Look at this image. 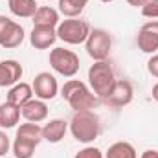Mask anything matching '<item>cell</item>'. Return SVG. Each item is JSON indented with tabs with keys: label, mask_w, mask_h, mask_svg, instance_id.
<instances>
[{
	"label": "cell",
	"mask_w": 158,
	"mask_h": 158,
	"mask_svg": "<svg viewBox=\"0 0 158 158\" xmlns=\"http://www.w3.org/2000/svg\"><path fill=\"white\" fill-rule=\"evenodd\" d=\"M37 145H39V143H37V142H33V140L15 136V142L11 143L13 156H15V158H33Z\"/></svg>",
	"instance_id": "cell-19"
},
{
	"label": "cell",
	"mask_w": 158,
	"mask_h": 158,
	"mask_svg": "<svg viewBox=\"0 0 158 158\" xmlns=\"http://www.w3.org/2000/svg\"><path fill=\"white\" fill-rule=\"evenodd\" d=\"M31 20H33V26H52V28H57L61 22L59 11L50 6H39V9L31 17Z\"/></svg>",
	"instance_id": "cell-16"
},
{
	"label": "cell",
	"mask_w": 158,
	"mask_h": 158,
	"mask_svg": "<svg viewBox=\"0 0 158 158\" xmlns=\"http://www.w3.org/2000/svg\"><path fill=\"white\" fill-rule=\"evenodd\" d=\"M132 98H134V88H132V85H131L129 81H125V79H118L116 85H114V88H112V92H110L103 101H105L107 105L114 107V109H121V107H127V105L132 101Z\"/></svg>",
	"instance_id": "cell-9"
},
{
	"label": "cell",
	"mask_w": 158,
	"mask_h": 158,
	"mask_svg": "<svg viewBox=\"0 0 158 158\" xmlns=\"http://www.w3.org/2000/svg\"><path fill=\"white\" fill-rule=\"evenodd\" d=\"M11 149V142H9V136L0 129V158H4Z\"/></svg>",
	"instance_id": "cell-25"
},
{
	"label": "cell",
	"mask_w": 158,
	"mask_h": 158,
	"mask_svg": "<svg viewBox=\"0 0 158 158\" xmlns=\"http://www.w3.org/2000/svg\"><path fill=\"white\" fill-rule=\"evenodd\" d=\"M140 9H142V15L145 19H151V20L158 19V2H155V0H147Z\"/></svg>",
	"instance_id": "cell-24"
},
{
	"label": "cell",
	"mask_w": 158,
	"mask_h": 158,
	"mask_svg": "<svg viewBox=\"0 0 158 158\" xmlns=\"http://www.w3.org/2000/svg\"><path fill=\"white\" fill-rule=\"evenodd\" d=\"M151 94H153V99H155V101H158V83L153 86V92H151Z\"/></svg>",
	"instance_id": "cell-30"
},
{
	"label": "cell",
	"mask_w": 158,
	"mask_h": 158,
	"mask_svg": "<svg viewBox=\"0 0 158 158\" xmlns=\"http://www.w3.org/2000/svg\"><path fill=\"white\" fill-rule=\"evenodd\" d=\"M33 86L31 85H28V83H24V81H20V83H17V85H13L11 88H9V92H7V103H11V105H15V107H22V105H26L30 99H33Z\"/></svg>",
	"instance_id": "cell-14"
},
{
	"label": "cell",
	"mask_w": 158,
	"mask_h": 158,
	"mask_svg": "<svg viewBox=\"0 0 158 158\" xmlns=\"http://www.w3.org/2000/svg\"><path fill=\"white\" fill-rule=\"evenodd\" d=\"M4 158H7V156H4Z\"/></svg>",
	"instance_id": "cell-33"
},
{
	"label": "cell",
	"mask_w": 158,
	"mask_h": 158,
	"mask_svg": "<svg viewBox=\"0 0 158 158\" xmlns=\"http://www.w3.org/2000/svg\"><path fill=\"white\" fill-rule=\"evenodd\" d=\"M11 24V19L6 17V15H0V37L4 35V31L7 30V26Z\"/></svg>",
	"instance_id": "cell-27"
},
{
	"label": "cell",
	"mask_w": 158,
	"mask_h": 158,
	"mask_svg": "<svg viewBox=\"0 0 158 158\" xmlns=\"http://www.w3.org/2000/svg\"><path fill=\"white\" fill-rule=\"evenodd\" d=\"M136 44L143 53H155L158 50V20H149L145 22L136 37Z\"/></svg>",
	"instance_id": "cell-8"
},
{
	"label": "cell",
	"mask_w": 158,
	"mask_h": 158,
	"mask_svg": "<svg viewBox=\"0 0 158 158\" xmlns=\"http://www.w3.org/2000/svg\"><path fill=\"white\" fill-rule=\"evenodd\" d=\"M57 40V30L52 26H33L30 33V44L35 50H48Z\"/></svg>",
	"instance_id": "cell-11"
},
{
	"label": "cell",
	"mask_w": 158,
	"mask_h": 158,
	"mask_svg": "<svg viewBox=\"0 0 158 158\" xmlns=\"http://www.w3.org/2000/svg\"><path fill=\"white\" fill-rule=\"evenodd\" d=\"M22 74H24V70L19 61H15V59L2 61L0 63V88L13 86V85L20 83Z\"/></svg>",
	"instance_id": "cell-10"
},
{
	"label": "cell",
	"mask_w": 158,
	"mask_h": 158,
	"mask_svg": "<svg viewBox=\"0 0 158 158\" xmlns=\"http://www.w3.org/2000/svg\"><path fill=\"white\" fill-rule=\"evenodd\" d=\"M116 81L114 68L109 64V61H94V64L88 68V85L98 99H105L112 92Z\"/></svg>",
	"instance_id": "cell-3"
},
{
	"label": "cell",
	"mask_w": 158,
	"mask_h": 158,
	"mask_svg": "<svg viewBox=\"0 0 158 158\" xmlns=\"http://www.w3.org/2000/svg\"><path fill=\"white\" fill-rule=\"evenodd\" d=\"M7 6L9 11L19 19H31L39 9V4L35 0H7Z\"/></svg>",
	"instance_id": "cell-17"
},
{
	"label": "cell",
	"mask_w": 158,
	"mask_h": 158,
	"mask_svg": "<svg viewBox=\"0 0 158 158\" xmlns=\"http://www.w3.org/2000/svg\"><path fill=\"white\" fill-rule=\"evenodd\" d=\"M17 136L28 138V140H33V142L40 143V142H42V127H39V123L26 121V123H22V125L17 129Z\"/></svg>",
	"instance_id": "cell-22"
},
{
	"label": "cell",
	"mask_w": 158,
	"mask_h": 158,
	"mask_svg": "<svg viewBox=\"0 0 158 158\" xmlns=\"http://www.w3.org/2000/svg\"><path fill=\"white\" fill-rule=\"evenodd\" d=\"M68 129L72 136L81 142V143H92L99 132H101V123L99 116L94 110H83V112H74V116L68 123Z\"/></svg>",
	"instance_id": "cell-2"
},
{
	"label": "cell",
	"mask_w": 158,
	"mask_h": 158,
	"mask_svg": "<svg viewBox=\"0 0 158 158\" xmlns=\"http://www.w3.org/2000/svg\"><path fill=\"white\" fill-rule=\"evenodd\" d=\"M50 66L63 77H74L79 72V57L66 48H53L50 52Z\"/></svg>",
	"instance_id": "cell-5"
},
{
	"label": "cell",
	"mask_w": 158,
	"mask_h": 158,
	"mask_svg": "<svg viewBox=\"0 0 158 158\" xmlns=\"http://www.w3.org/2000/svg\"><path fill=\"white\" fill-rule=\"evenodd\" d=\"M140 158H158V151H155V149H147V151L142 153Z\"/></svg>",
	"instance_id": "cell-28"
},
{
	"label": "cell",
	"mask_w": 158,
	"mask_h": 158,
	"mask_svg": "<svg viewBox=\"0 0 158 158\" xmlns=\"http://www.w3.org/2000/svg\"><path fill=\"white\" fill-rule=\"evenodd\" d=\"M20 121V107H15L11 103L0 105V129H13Z\"/></svg>",
	"instance_id": "cell-18"
},
{
	"label": "cell",
	"mask_w": 158,
	"mask_h": 158,
	"mask_svg": "<svg viewBox=\"0 0 158 158\" xmlns=\"http://www.w3.org/2000/svg\"><path fill=\"white\" fill-rule=\"evenodd\" d=\"M105 158H138V153L132 143L129 142H116L109 147Z\"/></svg>",
	"instance_id": "cell-20"
},
{
	"label": "cell",
	"mask_w": 158,
	"mask_h": 158,
	"mask_svg": "<svg viewBox=\"0 0 158 158\" xmlns=\"http://www.w3.org/2000/svg\"><path fill=\"white\" fill-rule=\"evenodd\" d=\"M33 94L42 101H52L59 94V83L50 72H40L33 79Z\"/></svg>",
	"instance_id": "cell-7"
},
{
	"label": "cell",
	"mask_w": 158,
	"mask_h": 158,
	"mask_svg": "<svg viewBox=\"0 0 158 158\" xmlns=\"http://www.w3.org/2000/svg\"><path fill=\"white\" fill-rule=\"evenodd\" d=\"M63 99L70 105L74 112H83V110H92L98 107V96L79 79H68L63 88H61Z\"/></svg>",
	"instance_id": "cell-1"
},
{
	"label": "cell",
	"mask_w": 158,
	"mask_h": 158,
	"mask_svg": "<svg viewBox=\"0 0 158 158\" xmlns=\"http://www.w3.org/2000/svg\"><path fill=\"white\" fill-rule=\"evenodd\" d=\"M155 2H158V0H155Z\"/></svg>",
	"instance_id": "cell-32"
},
{
	"label": "cell",
	"mask_w": 158,
	"mask_h": 158,
	"mask_svg": "<svg viewBox=\"0 0 158 158\" xmlns=\"http://www.w3.org/2000/svg\"><path fill=\"white\" fill-rule=\"evenodd\" d=\"M88 0H59V13H63L66 19H77L85 11Z\"/></svg>",
	"instance_id": "cell-21"
},
{
	"label": "cell",
	"mask_w": 158,
	"mask_h": 158,
	"mask_svg": "<svg viewBox=\"0 0 158 158\" xmlns=\"http://www.w3.org/2000/svg\"><path fill=\"white\" fill-rule=\"evenodd\" d=\"M20 116L26 121L40 123V121H44L48 118V105H46V101H42L39 98H33L26 105L20 107Z\"/></svg>",
	"instance_id": "cell-12"
},
{
	"label": "cell",
	"mask_w": 158,
	"mask_h": 158,
	"mask_svg": "<svg viewBox=\"0 0 158 158\" xmlns=\"http://www.w3.org/2000/svg\"><path fill=\"white\" fill-rule=\"evenodd\" d=\"M147 72H149L153 77L158 79V53H153L151 59L147 61Z\"/></svg>",
	"instance_id": "cell-26"
},
{
	"label": "cell",
	"mask_w": 158,
	"mask_h": 158,
	"mask_svg": "<svg viewBox=\"0 0 158 158\" xmlns=\"http://www.w3.org/2000/svg\"><path fill=\"white\" fill-rule=\"evenodd\" d=\"M68 131V123L61 118H55V119H50L44 127H42V140L50 142V143H59L64 134Z\"/></svg>",
	"instance_id": "cell-15"
},
{
	"label": "cell",
	"mask_w": 158,
	"mask_h": 158,
	"mask_svg": "<svg viewBox=\"0 0 158 158\" xmlns=\"http://www.w3.org/2000/svg\"><path fill=\"white\" fill-rule=\"evenodd\" d=\"M74 158H105V155H103L101 149H98V147H94V145H86V147H83L81 151H77Z\"/></svg>",
	"instance_id": "cell-23"
},
{
	"label": "cell",
	"mask_w": 158,
	"mask_h": 158,
	"mask_svg": "<svg viewBox=\"0 0 158 158\" xmlns=\"http://www.w3.org/2000/svg\"><path fill=\"white\" fill-rule=\"evenodd\" d=\"M145 2H147V0H127V4L132 6V7H142Z\"/></svg>",
	"instance_id": "cell-29"
},
{
	"label": "cell",
	"mask_w": 158,
	"mask_h": 158,
	"mask_svg": "<svg viewBox=\"0 0 158 158\" xmlns=\"http://www.w3.org/2000/svg\"><path fill=\"white\" fill-rule=\"evenodd\" d=\"M57 30V39H61L66 44H83L85 40L88 39L90 35V24L86 20H81V19H66V20H61L59 26L55 28Z\"/></svg>",
	"instance_id": "cell-4"
},
{
	"label": "cell",
	"mask_w": 158,
	"mask_h": 158,
	"mask_svg": "<svg viewBox=\"0 0 158 158\" xmlns=\"http://www.w3.org/2000/svg\"><path fill=\"white\" fill-rule=\"evenodd\" d=\"M24 39H26L24 28H22L19 22L11 20V24L7 26V30H6L4 35L0 37V46L6 48V50H13V48H19V46L24 42Z\"/></svg>",
	"instance_id": "cell-13"
},
{
	"label": "cell",
	"mask_w": 158,
	"mask_h": 158,
	"mask_svg": "<svg viewBox=\"0 0 158 158\" xmlns=\"http://www.w3.org/2000/svg\"><path fill=\"white\" fill-rule=\"evenodd\" d=\"M99 2H103V4H109V2H114V0H99Z\"/></svg>",
	"instance_id": "cell-31"
},
{
	"label": "cell",
	"mask_w": 158,
	"mask_h": 158,
	"mask_svg": "<svg viewBox=\"0 0 158 158\" xmlns=\"http://www.w3.org/2000/svg\"><path fill=\"white\" fill-rule=\"evenodd\" d=\"M85 48H86V53L94 61H107V57L110 55V50H112V37L109 31L96 28L90 31L88 39L85 40Z\"/></svg>",
	"instance_id": "cell-6"
}]
</instances>
